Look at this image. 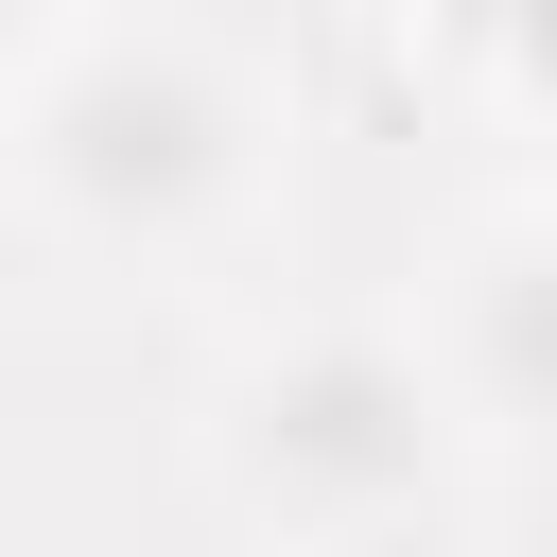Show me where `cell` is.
<instances>
[{
    "label": "cell",
    "mask_w": 557,
    "mask_h": 557,
    "mask_svg": "<svg viewBox=\"0 0 557 557\" xmlns=\"http://www.w3.org/2000/svg\"><path fill=\"white\" fill-rule=\"evenodd\" d=\"M261 157H278V104L191 17H70L0 87V191L70 261H191V244H226Z\"/></svg>",
    "instance_id": "cell-1"
},
{
    "label": "cell",
    "mask_w": 557,
    "mask_h": 557,
    "mask_svg": "<svg viewBox=\"0 0 557 557\" xmlns=\"http://www.w3.org/2000/svg\"><path fill=\"white\" fill-rule=\"evenodd\" d=\"M191 453H209L226 522L348 557V540H400V522L453 487L470 418H453V383H435L418 331H383V313H296V331H261V348H226V383L191 400Z\"/></svg>",
    "instance_id": "cell-2"
},
{
    "label": "cell",
    "mask_w": 557,
    "mask_h": 557,
    "mask_svg": "<svg viewBox=\"0 0 557 557\" xmlns=\"http://www.w3.org/2000/svg\"><path fill=\"white\" fill-rule=\"evenodd\" d=\"M435 383H453L470 435L557 453V226L540 209H487L435 261Z\"/></svg>",
    "instance_id": "cell-3"
},
{
    "label": "cell",
    "mask_w": 557,
    "mask_h": 557,
    "mask_svg": "<svg viewBox=\"0 0 557 557\" xmlns=\"http://www.w3.org/2000/svg\"><path fill=\"white\" fill-rule=\"evenodd\" d=\"M435 70H470L522 139H557V0H400Z\"/></svg>",
    "instance_id": "cell-4"
},
{
    "label": "cell",
    "mask_w": 557,
    "mask_h": 557,
    "mask_svg": "<svg viewBox=\"0 0 557 557\" xmlns=\"http://www.w3.org/2000/svg\"><path fill=\"white\" fill-rule=\"evenodd\" d=\"M70 17H87V0H0V87H17V70H35V52L70 35Z\"/></svg>",
    "instance_id": "cell-5"
},
{
    "label": "cell",
    "mask_w": 557,
    "mask_h": 557,
    "mask_svg": "<svg viewBox=\"0 0 557 557\" xmlns=\"http://www.w3.org/2000/svg\"><path fill=\"white\" fill-rule=\"evenodd\" d=\"M522 209H540V226H557V174H540V191H522Z\"/></svg>",
    "instance_id": "cell-6"
}]
</instances>
